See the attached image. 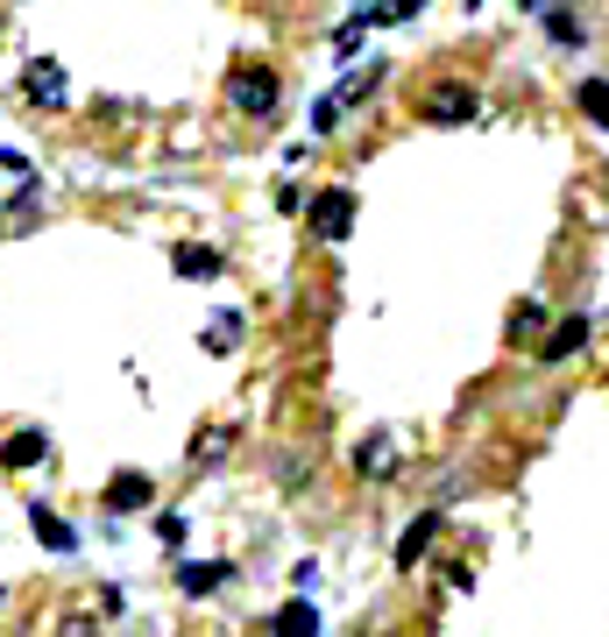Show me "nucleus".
I'll use <instances>...</instances> for the list:
<instances>
[{
	"instance_id": "f257e3e1",
	"label": "nucleus",
	"mask_w": 609,
	"mask_h": 637,
	"mask_svg": "<svg viewBox=\"0 0 609 637\" xmlns=\"http://www.w3.org/2000/svg\"><path fill=\"white\" fill-rule=\"evenodd\" d=\"M482 113V92H475L468 79H440V86H426V121L432 128H461Z\"/></svg>"
},
{
	"instance_id": "f03ea898",
	"label": "nucleus",
	"mask_w": 609,
	"mask_h": 637,
	"mask_svg": "<svg viewBox=\"0 0 609 637\" xmlns=\"http://www.w3.org/2000/svg\"><path fill=\"white\" fill-rule=\"evenodd\" d=\"M227 100H234V113H277V71L234 64L227 71Z\"/></svg>"
},
{
	"instance_id": "7ed1b4c3",
	"label": "nucleus",
	"mask_w": 609,
	"mask_h": 637,
	"mask_svg": "<svg viewBox=\"0 0 609 637\" xmlns=\"http://www.w3.org/2000/svg\"><path fill=\"white\" fill-rule=\"evenodd\" d=\"M312 235L319 241H348L355 235V191H340V185H327L312 199Z\"/></svg>"
},
{
	"instance_id": "20e7f679",
	"label": "nucleus",
	"mask_w": 609,
	"mask_h": 637,
	"mask_svg": "<svg viewBox=\"0 0 609 637\" xmlns=\"http://www.w3.org/2000/svg\"><path fill=\"white\" fill-rule=\"evenodd\" d=\"M22 100L43 107V113H57V107L71 100V92H64V64H57V57H36V64L22 71Z\"/></svg>"
},
{
	"instance_id": "39448f33",
	"label": "nucleus",
	"mask_w": 609,
	"mask_h": 637,
	"mask_svg": "<svg viewBox=\"0 0 609 637\" xmlns=\"http://www.w3.org/2000/svg\"><path fill=\"white\" fill-rule=\"evenodd\" d=\"M149 496H157V481L136 475V468H121V475L107 481V510H113V517H136V510H149Z\"/></svg>"
},
{
	"instance_id": "423d86ee",
	"label": "nucleus",
	"mask_w": 609,
	"mask_h": 637,
	"mask_svg": "<svg viewBox=\"0 0 609 637\" xmlns=\"http://www.w3.org/2000/svg\"><path fill=\"white\" fill-rule=\"evenodd\" d=\"M43 454H50V439L36 432V425H22V432H8V447H0V468H8V475H22V468H36Z\"/></svg>"
},
{
	"instance_id": "0eeeda50",
	"label": "nucleus",
	"mask_w": 609,
	"mask_h": 637,
	"mask_svg": "<svg viewBox=\"0 0 609 637\" xmlns=\"http://www.w3.org/2000/svg\"><path fill=\"white\" fill-rule=\"evenodd\" d=\"M327 624H319V603H304V595H291V603L277 609V624H270V637H319Z\"/></svg>"
},
{
	"instance_id": "6e6552de",
	"label": "nucleus",
	"mask_w": 609,
	"mask_h": 637,
	"mask_svg": "<svg viewBox=\"0 0 609 637\" xmlns=\"http://www.w3.org/2000/svg\"><path fill=\"white\" fill-rule=\"evenodd\" d=\"M29 525H36V538H43L50 553H79V531L64 525L57 510H43V504H29Z\"/></svg>"
},
{
	"instance_id": "1a4fd4ad",
	"label": "nucleus",
	"mask_w": 609,
	"mask_h": 637,
	"mask_svg": "<svg viewBox=\"0 0 609 637\" xmlns=\"http://www.w3.org/2000/svg\"><path fill=\"white\" fill-rule=\"evenodd\" d=\"M440 538V510H426V517H411V531H405V546H397V567H418L426 559V546Z\"/></svg>"
},
{
	"instance_id": "9d476101",
	"label": "nucleus",
	"mask_w": 609,
	"mask_h": 637,
	"mask_svg": "<svg viewBox=\"0 0 609 637\" xmlns=\"http://www.w3.org/2000/svg\"><path fill=\"white\" fill-rule=\"evenodd\" d=\"M220 269H227V262H220V248H199V241H192V248H178V277H184V283H213Z\"/></svg>"
},
{
	"instance_id": "9b49d317",
	"label": "nucleus",
	"mask_w": 609,
	"mask_h": 637,
	"mask_svg": "<svg viewBox=\"0 0 609 637\" xmlns=\"http://www.w3.org/2000/svg\"><path fill=\"white\" fill-rule=\"evenodd\" d=\"M178 588L184 595H213V588H227V567H220V559H206V567L192 559V567H178Z\"/></svg>"
},
{
	"instance_id": "f8f14e48",
	"label": "nucleus",
	"mask_w": 609,
	"mask_h": 637,
	"mask_svg": "<svg viewBox=\"0 0 609 637\" xmlns=\"http://www.w3.org/2000/svg\"><path fill=\"white\" fill-rule=\"evenodd\" d=\"M581 347H588V319L575 312V319H560L553 340H546V361H567V355H581Z\"/></svg>"
},
{
	"instance_id": "ddd939ff",
	"label": "nucleus",
	"mask_w": 609,
	"mask_h": 637,
	"mask_svg": "<svg viewBox=\"0 0 609 637\" xmlns=\"http://www.w3.org/2000/svg\"><path fill=\"white\" fill-rule=\"evenodd\" d=\"M355 468H361V475H390V468H397V447H390V439H383V432H376V439H361V454H355Z\"/></svg>"
},
{
	"instance_id": "4468645a",
	"label": "nucleus",
	"mask_w": 609,
	"mask_h": 637,
	"mask_svg": "<svg viewBox=\"0 0 609 637\" xmlns=\"http://www.w3.org/2000/svg\"><path fill=\"white\" fill-rule=\"evenodd\" d=\"M575 100H581V113H588L596 128H609V79H581Z\"/></svg>"
},
{
	"instance_id": "2eb2a0df",
	"label": "nucleus",
	"mask_w": 609,
	"mask_h": 637,
	"mask_svg": "<svg viewBox=\"0 0 609 637\" xmlns=\"http://www.w3.org/2000/svg\"><path fill=\"white\" fill-rule=\"evenodd\" d=\"M206 347H213V355H234V347H241V312H220L213 334H206Z\"/></svg>"
},
{
	"instance_id": "dca6fc26",
	"label": "nucleus",
	"mask_w": 609,
	"mask_h": 637,
	"mask_svg": "<svg viewBox=\"0 0 609 637\" xmlns=\"http://www.w3.org/2000/svg\"><path fill=\"white\" fill-rule=\"evenodd\" d=\"M546 29H553V43H567V50H575V43H588V36H581V22H575L567 8H553V14H546Z\"/></svg>"
},
{
	"instance_id": "f3484780",
	"label": "nucleus",
	"mask_w": 609,
	"mask_h": 637,
	"mask_svg": "<svg viewBox=\"0 0 609 637\" xmlns=\"http://www.w3.org/2000/svg\"><path fill=\"white\" fill-rule=\"evenodd\" d=\"M539 326H546V312H539V305H518V312H510V334H539Z\"/></svg>"
},
{
	"instance_id": "a211bd4d",
	"label": "nucleus",
	"mask_w": 609,
	"mask_h": 637,
	"mask_svg": "<svg viewBox=\"0 0 609 637\" xmlns=\"http://www.w3.org/2000/svg\"><path fill=\"white\" fill-rule=\"evenodd\" d=\"M418 8H426V0H390V8H369V14L376 22H405V14H418Z\"/></svg>"
},
{
	"instance_id": "6ab92c4d",
	"label": "nucleus",
	"mask_w": 609,
	"mask_h": 637,
	"mask_svg": "<svg viewBox=\"0 0 609 637\" xmlns=\"http://www.w3.org/2000/svg\"><path fill=\"white\" fill-rule=\"evenodd\" d=\"M57 637H100V624H92V616H64V624H57Z\"/></svg>"
},
{
	"instance_id": "aec40b11",
	"label": "nucleus",
	"mask_w": 609,
	"mask_h": 637,
	"mask_svg": "<svg viewBox=\"0 0 609 637\" xmlns=\"http://www.w3.org/2000/svg\"><path fill=\"white\" fill-rule=\"evenodd\" d=\"M227 454V432H213V439H192V460H220Z\"/></svg>"
},
{
	"instance_id": "412c9836",
	"label": "nucleus",
	"mask_w": 609,
	"mask_h": 637,
	"mask_svg": "<svg viewBox=\"0 0 609 637\" xmlns=\"http://www.w3.org/2000/svg\"><path fill=\"white\" fill-rule=\"evenodd\" d=\"M518 8H539V0H518Z\"/></svg>"
},
{
	"instance_id": "4be33fe9",
	"label": "nucleus",
	"mask_w": 609,
	"mask_h": 637,
	"mask_svg": "<svg viewBox=\"0 0 609 637\" xmlns=\"http://www.w3.org/2000/svg\"><path fill=\"white\" fill-rule=\"evenodd\" d=\"M0 603H8V588H0Z\"/></svg>"
}]
</instances>
